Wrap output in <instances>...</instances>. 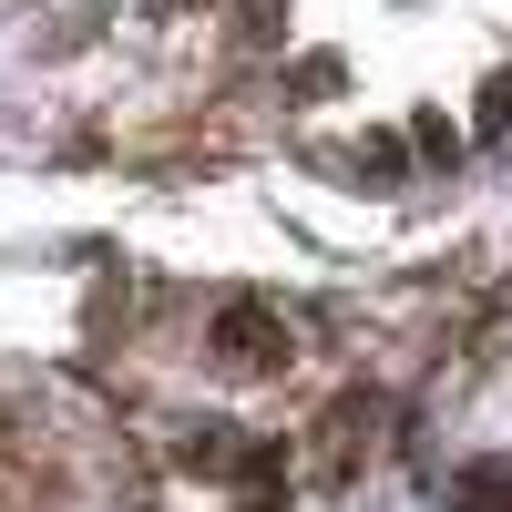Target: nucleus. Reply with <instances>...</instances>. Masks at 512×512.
<instances>
[{"label": "nucleus", "mask_w": 512, "mask_h": 512, "mask_svg": "<svg viewBox=\"0 0 512 512\" xmlns=\"http://www.w3.org/2000/svg\"><path fill=\"white\" fill-rule=\"evenodd\" d=\"M410 144H420V154H431V164H451V154H461V134H451V123H441V113H420V123H410Z\"/></svg>", "instance_id": "nucleus-3"}, {"label": "nucleus", "mask_w": 512, "mask_h": 512, "mask_svg": "<svg viewBox=\"0 0 512 512\" xmlns=\"http://www.w3.org/2000/svg\"><path fill=\"white\" fill-rule=\"evenodd\" d=\"M502 123H512V72L482 82V134H502Z\"/></svg>", "instance_id": "nucleus-4"}, {"label": "nucleus", "mask_w": 512, "mask_h": 512, "mask_svg": "<svg viewBox=\"0 0 512 512\" xmlns=\"http://www.w3.org/2000/svg\"><path fill=\"white\" fill-rule=\"evenodd\" d=\"M216 359L256 379V369H277V359H287V328L256 308V297H236V308H216Z\"/></svg>", "instance_id": "nucleus-1"}, {"label": "nucleus", "mask_w": 512, "mask_h": 512, "mask_svg": "<svg viewBox=\"0 0 512 512\" xmlns=\"http://www.w3.org/2000/svg\"><path fill=\"white\" fill-rule=\"evenodd\" d=\"M236 461H246V451L226 441V420H205V431L185 441V472H236Z\"/></svg>", "instance_id": "nucleus-2"}]
</instances>
